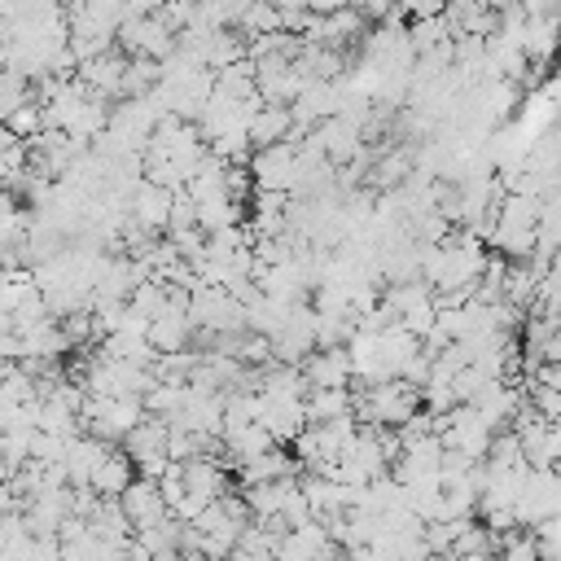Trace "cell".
I'll return each instance as SVG.
<instances>
[{
    "label": "cell",
    "mask_w": 561,
    "mask_h": 561,
    "mask_svg": "<svg viewBox=\"0 0 561 561\" xmlns=\"http://www.w3.org/2000/svg\"><path fill=\"white\" fill-rule=\"evenodd\" d=\"M118 508H123V517H127L131 535L153 530V526H162V522L171 517V513H167V504H162V495H158V482H145V478H136V482L118 495Z\"/></svg>",
    "instance_id": "6da1fadb"
},
{
    "label": "cell",
    "mask_w": 561,
    "mask_h": 561,
    "mask_svg": "<svg viewBox=\"0 0 561 561\" xmlns=\"http://www.w3.org/2000/svg\"><path fill=\"white\" fill-rule=\"evenodd\" d=\"M289 131H294L289 105H259V110L250 114V123H245V136H250V149H254V153H259V149H272V145H280V140H289Z\"/></svg>",
    "instance_id": "7a4b0ae2"
},
{
    "label": "cell",
    "mask_w": 561,
    "mask_h": 561,
    "mask_svg": "<svg viewBox=\"0 0 561 561\" xmlns=\"http://www.w3.org/2000/svg\"><path fill=\"white\" fill-rule=\"evenodd\" d=\"M131 482H136V465H131L123 451H114V447H110V451L101 456V465L92 469L88 491H92V495H101V500H118Z\"/></svg>",
    "instance_id": "3957f363"
},
{
    "label": "cell",
    "mask_w": 561,
    "mask_h": 561,
    "mask_svg": "<svg viewBox=\"0 0 561 561\" xmlns=\"http://www.w3.org/2000/svg\"><path fill=\"white\" fill-rule=\"evenodd\" d=\"M167 421H158V416H145L127 438H123V456L131 460V465H149V460H167Z\"/></svg>",
    "instance_id": "277c9868"
},
{
    "label": "cell",
    "mask_w": 561,
    "mask_h": 561,
    "mask_svg": "<svg viewBox=\"0 0 561 561\" xmlns=\"http://www.w3.org/2000/svg\"><path fill=\"white\" fill-rule=\"evenodd\" d=\"M302 408H307V425H329V421L355 416V390H311Z\"/></svg>",
    "instance_id": "5b68a950"
},
{
    "label": "cell",
    "mask_w": 561,
    "mask_h": 561,
    "mask_svg": "<svg viewBox=\"0 0 561 561\" xmlns=\"http://www.w3.org/2000/svg\"><path fill=\"white\" fill-rule=\"evenodd\" d=\"M4 127H9V131L22 140V145H31V140L44 131V105H39L35 96H31V101H22V105H18V110L4 118Z\"/></svg>",
    "instance_id": "8992f818"
},
{
    "label": "cell",
    "mask_w": 561,
    "mask_h": 561,
    "mask_svg": "<svg viewBox=\"0 0 561 561\" xmlns=\"http://www.w3.org/2000/svg\"><path fill=\"white\" fill-rule=\"evenodd\" d=\"M35 92H31V83L22 79V75H13V70H0V123L22 105V101H31Z\"/></svg>",
    "instance_id": "52a82bcc"
},
{
    "label": "cell",
    "mask_w": 561,
    "mask_h": 561,
    "mask_svg": "<svg viewBox=\"0 0 561 561\" xmlns=\"http://www.w3.org/2000/svg\"><path fill=\"white\" fill-rule=\"evenodd\" d=\"M228 561H272V557H254V552H241V548H237Z\"/></svg>",
    "instance_id": "ba28073f"
},
{
    "label": "cell",
    "mask_w": 561,
    "mask_h": 561,
    "mask_svg": "<svg viewBox=\"0 0 561 561\" xmlns=\"http://www.w3.org/2000/svg\"><path fill=\"white\" fill-rule=\"evenodd\" d=\"M193 561H206V557H193Z\"/></svg>",
    "instance_id": "9c48e42d"
}]
</instances>
